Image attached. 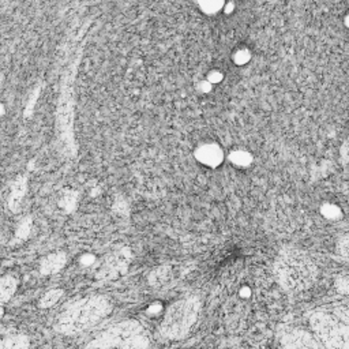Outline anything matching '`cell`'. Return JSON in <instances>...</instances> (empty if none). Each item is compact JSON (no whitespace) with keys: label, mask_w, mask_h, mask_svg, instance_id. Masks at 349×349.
Listing matches in <instances>:
<instances>
[{"label":"cell","mask_w":349,"mask_h":349,"mask_svg":"<svg viewBox=\"0 0 349 349\" xmlns=\"http://www.w3.org/2000/svg\"><path fill=\"white\" fill-rule=\"evenodd\" d=\"M149 338L143 327L135 321L116 323L87 345L89 348H145Z\"/></svg>","instance_id":"obj_3"},{"label":"cell","mask_w":349,"mask_h":349,"mask_svg":"<svg viewBox=\"0 0 349 349\" xmlns=\"http://www.w3.org/2000/svg\"><path fill=\"white\" fill-rule=\"evenodd\" d=\"M66 255L63 253L52 254L49 257H46L41 263L42 274H52L59 271L62 267L65 266Z\"/></svg>","instance_id":"obj_8"},{"label":"cell","mask_w":349,"mask_h":349,"mask_svg":"<svg viewBox=\"0 0 349 349\" xmlns=\"http://www.w3.org/2000/svg\"><path fill=\"white\" fill-rule=\"evenodd\" d=\"M25 190H26V178L19 176L11 186V194H10V209L11 210H18L19 202L25 194Z\"/></svg>","instance_id":"obj_9"},{"label":"cell","mask_w":349,"mask_h":349,"mask_svg":"<svg viewBox=\"0 0 349 349\" xmlns=\"http://www.w3.org/2000/svg\"><path fill=\"white\" fill-rule=\"evenodd\" d=\"M166 277H168L166 269H160L158 271H154V273H152L150 280H152V282H154V285H160L166 280Z\"/></svg>","instance_id":"obj_16"},{"label":"cell","mask_w":349,"mask_h":349,"mask_svg":"<svg viewBox=\"0 0 349 349\" xmlns=\"http://www.w3.org/2000/svg\"><path fill=\"white\" fill-rule=\"evenodd\" d=\"M274 271L286 289L302 290L313 284L317 277V267L310 258L299 250H284L274 263Z\"/></svg>","instance_id":"obj_1"},{"label":"cell","mask_w":349,"mask_h":349,"mask_svg":"<svg viewBox=\"0 0 349 349\" xmlns=\"http://www.w3.org/2000/svg\"><path fill=\"white\" fill-rule=\"evenodd\" d=\"M337 288L344 294H349V277H341L337 281Z\"/></svg>","instance_id":"obj_19"},{"label":"cell","mask_w":349,"mask_h":349,"mask_svg":"<svg viewBox=\"0 0 349 349\" xmlns=\"http://www.w3.org/2000/svg\"><path fill=\"white\" fill-rule=\"evenodd\" d=\"M110 303L104 296H89L71 304L57 321V330L66 334L83 331L109 313Z\"/></svg>","instance_id":"obj_2"},{"label":"cell","mask_w":349,"mask_h":349,"mask_svg":"<svg viewBox=\"0 0 349 349\" xmlns=\"http://www.w3.org/2000/svg\"><path fill=\"white\" fill-rule=\"evenodd\" d=\"M338 254L345 258H349V236H345L342 239H340L338 246H337Z\"/></svg>","instance_id":"obj_17"},{"label":"cell","mask_w":349,"mask_h":349,"mask_svg":"<svg viewBox=\"0 0 349 349\" xmlns=\"http://www.w3.org/2000/svg\"><path fill=\"white\" fill-rule=\"evenodd\" d=\"M197 157L199 158L201 162L210 166L218 165L221 162V160H222V154H221L220 149H217V147L214 146L203 147V149H201V150L197 153Z\"/></svg>","instance_id":"obj_10"},{"label":"cell","mask_w":349,"mask_h":349,"mask_svg":"<svg viewBox=\"0 0 349 349\" xmlns=\"http://www.w3.org/2000/svg\"><path fill=\"white\" fill-rule=\"evenodd\" d=\"M198 314H199V302L195 298L183 299L176 302L165 313L161 325L162 334L172 340L183 338L197 322Z\"/></svg>","instance_id":"obj_4"},{"label":"cell","mask_w":349,"mask_h":349,"mask_svg":"<svg viewBox=\"0 0 349 349\" xmlns=\"http://www.w3.org/2000/svg\"><path fill=\"white\" fill-rule=\"evenodd\" d=\"M282 344L285 346H289V348H304V346H318L319 345L317 341H314L313 337L308 334L307 331L299 330V329L284 333Z\"/></svg>","instance_id":"obj_7"},{"label":"cell","mask_w":349,"mask_h":349,"mask_svg":"<svg viewBox=\"0 0 349 349\" xmlns=\"http://www.w3.org/2000/svg\"><path fill=\"white\" fill-rule=\"evenodd\" d=\"M75 201H77V194L71 193V191H67V193L62 197L60 205L63 206V209L70 211V210H73L74 205H75Z\"/></svg>","instance_id":"obj_14"},{"label":"cell","mask_w":349,"mask_h":349,"mask_svg":"<svg viewBox=\"0 0 349 349\" xmlns=\"http://www.w3.org/2000/svg\"><path fill=\"white\" fill-rule=\"evenodd\" d=\"M160 310H161V306H160V304H152V306H150V308H149V313H150V314H157V313H158V311H160Z\"/></svg>","instance_id":"obj_20"},{"label":"cell","mask_w":349,"mask_h":349,"mask_svg":"<svg viewBox=\"0 0 349 349\" xmlns=\"http://www.w3.org/2000/svg\"><path fill=\"white\" fill-rule=\"evenodd\" d=\"M62 294H63V290L62 289H52L49 290V292H46V294L44 295V298L40 300V306H41L42 308L51 307V306H53V304L62 298Z\"/></svg>","instance_id":"obj_13"},{"label":"cell","mask_w":349,"mask_h":349,"mask_svg":"<svg viewBox=\"0 0 349 349\" xmlns=\"http://www.w3.org/2000/svg\"><path fill=\"white\" fill-rule=\"evenodd\" d=\"M230 158H232V161H234L235 164H238V165H248V162L251 160L246 153H235Z\"/></svg>","instance_id":"obj_18"},{"label":"cell","mask_w":349,"mask_h":349,"mask_svg":"<svg viewBox=\"0 0 349 349\" xmlns=\"http://www.w3.org/2000/svg\"><path fill=\"white\" fill-rule=\"evenodd\" d=\"M130 261V254L126 253V251H120L119 254H116L112 258L108 259V262H105L102 267L100 269V277H104V278H113V277H118L119 274L124 273L127 270V266H129Z\"/></svg>","instance_id":"obj_6"},{"label":"cell","mask_w":349,"mask_h":349,"mask_svg":"<svg viewBox=\"0 0 349 349\" xmlns=\"http://www.w3.org/2000/svg\"><path fill=\"white\" fill-rule=\"evenodd\" d=\"M310 323L323 345L329 348H349V325L341 323L326 313L313 314Z\"/></svg>","instance_id":"obj_5"},{"label":"cell","mask_w":349,"mask_h":349,"mask_svg":"<svg viewBox=\"0 0 349 349\" xmlns=\"http://www.w3.org/2000/svg\"><path fill=\"white\" fill-rule=\"evenodd\" d=\"M15 289H17V281H15L14 277L7 276L2 278V281H0V292H2V300L3 302L9 300L14 295Z\"/></svg>","instance_id":"obj_11"},{"label":"cell","mask_w":349,"mask_h":349,"mask_svg":"<svg viewBox=\"0 0 349 349\" xmlns=\"http://www.w3.org/2000/svg\"><path fill=\"white\" fill-rule=\"evenodd\" d=\"M28 338H25L22 335H18V337H9V338H5L3 342H2V348L3 349H22L28 348Z\"/></svg>","instance_id":"obj_12"},{"label":"cell","mask_w":349,"mask_h":349,"mask_svg":"<svg viewBox=\"0 0 349 349\" xmlns=\"http://www.w3.org/2000/svg\"><path fill=\"white\" fill-rule=\"evenodd\" d=\"M322 213H323V216L327 217V218H331V220L338 218L341 214L340 209L337 206H333V205H325L322 207Z\"/></svg>","instance_id":"obj_15"}]
</instances>
